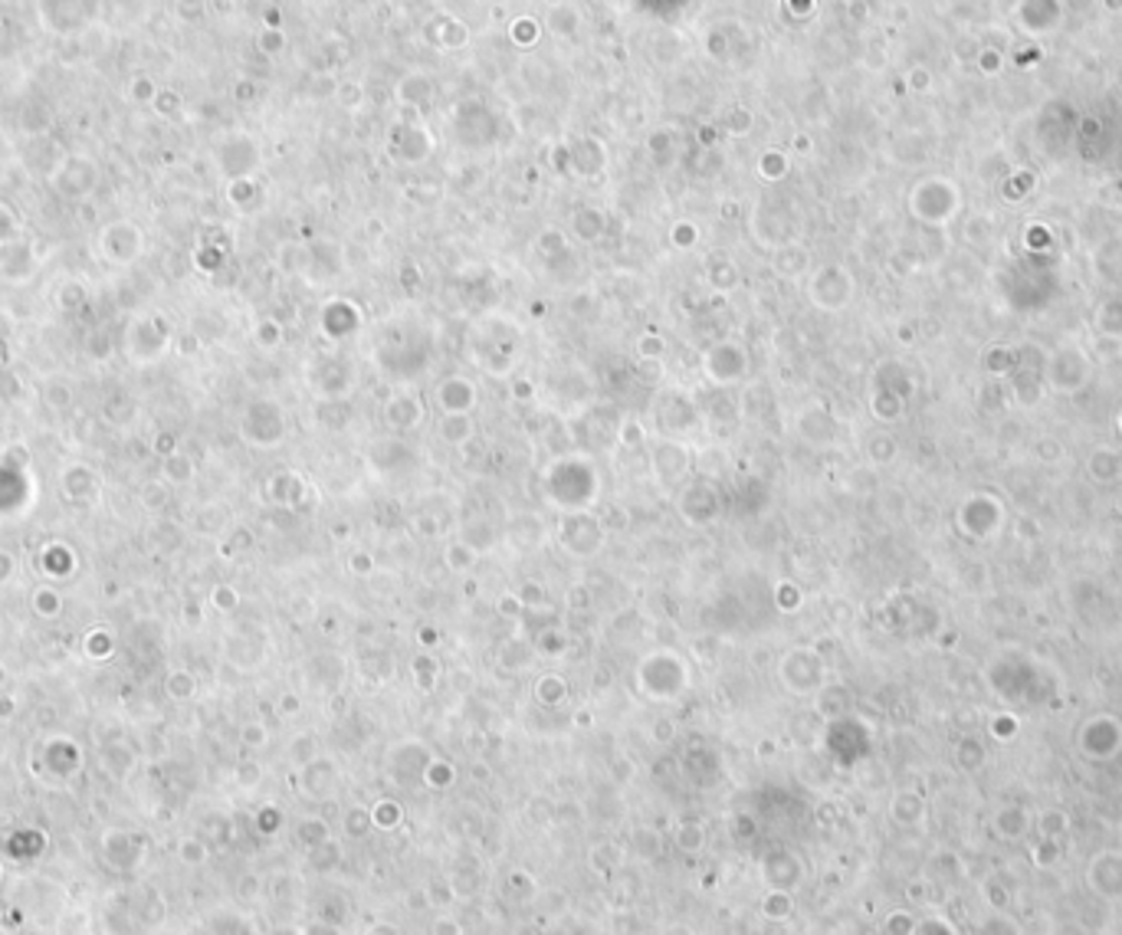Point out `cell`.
<instances>
[{"instance_id":"obj_3","label":"cell","mask_w":1122,"mask_h":935,"mask_svg":"<svg viewBox=\"0 0 1122 935\" xmlns=\"http://www.w3.org/2000/svg\"><path fill=\"white\" fill-rule=\"evenodd\" d=\"M680 516L686 519V525H713L719 516V489L713 486V479H693L683 486L680 492Z\"/></svg>"},{"instance_id":"obj_4","label":"cell","mask_w":1122,"mask_h":935,"mask_svg":"<svg viewBox=\"0 0 1122 935\" xmlns=\"http://www.w3.org/2000/svg\"><path fill=\"white\" fill-rule=\"evenodd\" d=\"M381 414H385L387 430H394V434H410V430L420 426V420H424V401H420V394H414V391H394L385 397Z\"/></svg>"},{"instance_id":"obj_9","label":"cell","mask_w":1122,"mask_h":935,"mask_svg":"<svg viewBox=\"0 0 1122 935\" xmlns=\"http://www.w3.org/2000/svg\"><path fill=\"white\" fill-rule=\"evenodd\" d=\"M614 437H617V443L627 447V450H640V447H647V430H643V424H640L637 417L617 420Z\"/></svg>"},{"instance_id":"obj_2","label":"cell","mask_w":1122,"mask_h":935,"mask_svg":"<svg viewBox=\"0 0 1122 935\" xmlns=\"http://www.w3.org/2000/svg\"><path fill=\"white\" fill-rule=\"evenodd\" d=\"M604 539H607V529L601 525L598 516H588V512H568V516L558 522V545L574 558L598 555Z\"/></svg>"},{"instance_id":"obj_6","label":"cell","mask_w":1122,"mask_h":935,"mask_svg":"<svg viewBox=\"0 0 1122 935\" xmlns=\"http://www.w3.org/2000/svg\"><path fill=\"white\" fill-rule=\"evenodd\" d=\"M437 401H440L443 414H473V407L479 404V391L469 377H447L437 387Z\"/></svg>"},{"instance_id":"obj_10","label":"cell","mask_w":1122,"mask_h":935,"mask_svg":"<svg viewBox=\"0 0 1122 935\" xmlns=\"http://www.w3.org/2000/svg\"><path fill=\"white\" fill-rule=\"evenodd\" d=\"M371 568H375V558L368 555V551H352V555H348V571H355L358 574V578H365V574H371Z\"/></svg>"},{"instance_id":"obj_12","label":"cell","mask_w":1122,"mask_h":935,"mask_svg":"<svg viewBox=\"0 0 1122 935\" xmlns=\"http://www.w3.org/2000/svg\"><path fill=\"white\" fill-rule=\"evenodd\" d=\"M335 535H338V539H348V535H352V529H348V525H338Z\"/></svg>"},{"instance_id":"obj_7","label":"cell","mask_w":1122,"mask_h":935,"mask_svg":"<svg viewBox=\"0 0 1122 935\" xmlns=\"http://www.w3.org/2000/svg\"><path fill=\"white\" fill-rule=\"evenodd\" d=\"M437 434H440L443 443H450V447H467V443L476 440L473 414H443L440 424H437Z\"/></svg>"},{"instance_id":"obj_5","label":"cell","mask_w":1122,"mask_h":935,"mask_svg":"<svg viewBox=\"0 0 1122 935\" xmlns=\"http://www.w3.org/2000/svg\"><path fill=\"white\" fill-rule=\"evenodd\" d=\"M656 424H660L664 437L686 434L689 426L696 424V404L680 391H666L660 397V404H656Z\"/></svg>"},{"instance_id":"obj_11","label":"cell","mask_w":1122,"mask_h":935,"mask_svg":"<svg viewBox=\"0 0 1122 935\" xmlns=\"http://www.w3.org/2000/svg\"><path fill=\"white\" fill-rule=\"evenodd\" d=\"M516 397H519V401H529V397H532V385H529V381H519V385H516Z\"/></svg>"},{"instance_id":"obj_1","label":"cell","mask_w":1122,"mask_h":935,"mask_svg":"<svg viewBox=\"0 0 1122 935\" xmlns=\"http://www.w3.org/2000/svg\"><path fill=\"white\" fill-rule=\"evenodd\" d=\"M650 467H654L656 483L664 489H680L693 473V447L676 440V437H660L650 447Z\"/></svg>"},{"instance_id":"obj_8","label":"cell","mask_w":1122,"mask_h":935,"mask_svg":"<svg viewBox=\"0 0 1122 935\" xmlns=\"http://www.w3.org/2000/svg\"><path fill=\"white\" fill-rule=\"evenodd\" d=\"M443 561H447V568H453V571H467V568H473L476 561H479V549L469 545L467 539L450 541V545L443 549Z\"/></svg>"}]
</instances>
